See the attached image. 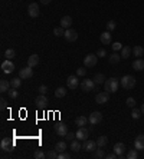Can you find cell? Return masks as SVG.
<instances>
[{"mask_svg":"<svg viewBox=\"0 0 144 159\" xmlns=\"http://www.w3.org/2000/svg\"><path fill=\"white\" fill-rule=\"evenodd\" d=\"M81 89L84 90V92H91V90H94V87H95V82H94V79H85V80H82L81 82Z\"/></svg>","mask_w":144,"mask_h":159,"instance_id":"obj_5","label":"cell"},{"mask_svg":"<svg viewBox=\"0 0 144 159\" xmlns=\"http://www.w3.org/2000/svg\"><path fill=\"white\" fill-rule=\"evenodd\" d=\"M58 155H59V152H58L56 149H52V150H49V152L46 153V156L51 158V159H56L58 158Z\"/></svg>","mask_w":144,"mask_h":159,"instance_id":"obj_39","label":"cell"},{"mask_svg":"<svg viewBox=\"0 0 144 159\" xmlns=\"http://www.w3.org/2000/svg\"><path fill=\"white\" fill-rule=\"evenodd\" d=\"M0 148L4 152H12L13 148H14V143L12 140H9L7 138H4V139H1V142H0Z\"/></svg>","mask_w":144,"mask_h":159,"instance_id":"obj_7","label":"cell"},{"mask_svg":"<svg viewBox=\"0 0 144 159\" xmlns=\"http://www.w3.org/2000/svg\"><path fill=\"white\" fill-rule=\"evenodd\" d=\"M107 143H108V138H107V136H100V138L97 139V145H98V148H104Z\"/></svg>","mask_w":144,"mask_h":159,"instance_id":"obj_32","label":"cell"},{"mask_svg":"<svg viewBox=\"0 0 144 159\" xmlns=\"http://www.w3.org/2000/svg\"><path fill=\"white\" fill-rule=\"evenodd\" d=\"M105 158H107V159H115V158H118V155H117L115 152H112V153H108V155H105Z\"/></svg>","mask_w":144,"mask_h":159,"instance_id":"obj_51","label":"cell"},{"mask_svg":"<svg viewBox=\"0 0 144 159\" xmlns=\"http://www.w3.org/2000/svg\"><path fill=\"white\" fill-rule=\"evenodd\" d=\"M64 37L67 39V42H75V40L78 39V32L77 30H74V29H67Z\"/></svg>","mask_w":144,"mask_h":159,"instance_id":"obj_10","label":"cell"},{"mask_svg":"<svg viewBox=\"0 0 144 159\" xmlns=\"http://www.w3.org/2000/svg\"><path fill=\"white\" fill-rule=\"evenodd\" d=\"M133 53H134V56H135V57H141V56L144 54L143 46H134V47H133Z\"/></svg>","mask_w":144,"mask_h":159,"instance_id":"obj_29","label":"cell"},{"mask_svg":"<svg viewBox=\"0 0 144 159\" xmlns=\"http://www.w3.org/2000/svg\"><path fill=\"white\" fill-rule=\"evenodd\" d=\"M138 156V152H137V149H131L128 153H127V158L128 159H135Z\"/></svg>","mask_w":144,"mask_h":159,"instance_id":"obj_40","label":"cell"},{"mask_svg":"<svg viewBox=\"0 0 144 159\" xmlns=\"http://www.w3.org/2000/svg\"><path fill=\"white\" fill-rule=\"evenodd\" d=\"M41 3H42V4H49L51 0H41Z\"/></svg>","mask_w":144,"mask_h":159,"instance_id":"obj_52","label":"cell"},{"mask_svg":"<svg viewBox=\"0 0 144 159\" xmlns=\"http://www.w3.org/2000/svg\"><path fill=\"white\" fill-rule=\"evenodd\" d=\"M71 149H72L74 152H79V150L82 149V145L79 143V139H74V140L71 142Z\"/></svg>","mask_w":144,"mask_h":159,"instance_id":"obj_25","label":"cell"},{"mask_svg":"<svg viewBox=\"0 0 144 159\" xmlns=\"http://www.w3.org/2000/svg\"><path fill=\"white\" fill-rule=\"evenodd\" d=\"M120 83L124 89H127V90H131L135 83H137V80H135V77L131 76V74H125V76H122L121 79H120Z\"/></svg>","mask_w":144,"mask_h":159,"instance_id":"obj_2","label":"cell"},{"mask_svg":"<svg viewBox=\"0 0 144 159\" xmlns=\"http://www.w3.org/2000/svg\"><path fill=\"white\" fill-rule=\"evenodd\" d=\"M89 123L91 125H98L101 120H102V113L101 112H92L91 115H89Z\"/></svg>","mask_w":144,"mask_h":159,"instance_id":"obj_12","label":"cell"},{"mask_svg":"<svg viewBox=\"0 0 144 159\" xmlns=\"http://www.w3.org/2000/svg\"><path fill=\"white\" fill-rule=\"evenodd\" d=\"M39 92H41L42 95H45V93L48 92V86H45V85H41V86H39Z\"/></svg>","mask_w":144,"mask_h":159,"instance_id":"obj_50","label":"cell"},{"mask_svg":"<svg viewBox=\"0 0 144 159\" xmlns=\"http://www.w3.org/2000/svg\"><path fill=\"white\" fill-rule=\"evenodd\" d=\"M61 26L67 30V29H71V26H72V17L71 16H64L62 19H61Z\"/></svg>","mask_w":144,"mask_h":159,"instance_id":"obj_19","label":"cell"},{"mask_svg":"<svg viewBox=\"0 0 144 159\" xmlns=\"http://www.w3.org/2000/svg\"><path fill=\"white\" fill-rule=\"evenodd\" d=\"M125 149L127 148H125V145H124L122 142H117V143L114 145V149H112V150L118 155V158H124V152H125Z\"/></svg>","mask_w":144,"mask_h":159,"instance_id":"obj_14","label":"cell"},{"mask_svg":"<svg viewBox=\"0 0 144 159\" xmlns=\"http://www.w3.org/2000/svg\"><path fill=\"white\" fill-rule=\"evenodd\" d=\"M22 77L19 76V77H14V79H12L10 80V85H12V87H20V85H22V80H20Z\"/></svg>","mask_w":144,"mask_h":159,"instance_id":"obj_33","label":"cell"},{"mask_svg":"<svg viewBox=\"0 0 144 159\" xmlns=\"http://www.w3.org/2000/svg\"><path fill=\"white\" fill-rule=\"evenodd\" d=\"M55 149L61 153V152H65L68 149V145H67V142H64V140H61V142H58L55 145Z\"/></svg>","mask_w":144,"mask_h":159,"instance_id":"obj_27","label":"cell"},{"mask_svg":"<svg viewBox=\"0 0 144 159\" xmlns=\"http://www.w3.org/2000/svg\"><path fill=\"white\" fill-rule=\"evenodd\" d=\"M69 158H71V155L68 153L67 150H65V152H61V153L58 155V159H69Z\"/></svg>","mask_w":144,"mask_h":159,"instance_id":"obj_47","label":"cell"},{"mask_svg":"<svg viewBox=\"0 0 144 159\" xmlns=\"http://www.w3.org/2000/svg\"><path fill=\"white\" fill-rule=\"evenodd\" d=\"M67 85H68V87L69 89H77L78 87V76H68V79H67Z\"/></svg>","mask_w":144,"mask_h":159,"instance_id":"obj_16","label":"cell"},{"mask_svg":"<svg viewBox=\"0 0 144 159\" xmlns=\"http://www.w3.org/2000/svg\"><path fill=\"white\" fill-rule=\"evenodd\" d=\"M1 70L4 72V73H12L13 70H14V64L12 62L10 59H6L3 63H1Z\"/></svg>","mask_w":144,"mask_h":159,"instance_id":"obj_11","label":"cell"},{"mask_svg":"<svg viewBox=\"0 0 144 159\" xmlns=\"http://www.w3.org/2000/svg\"><path fill=\"white\" fill-rule=\"evenodd\" d=\"M131 52H133V49H131L130 46H122V49H121V57H124V59L130 57Z\"/></svg>","mask_w":144,"mask_h":159,"instance_id":"obj_26","label":"cell"},{"mask_svg":"<svg viewBox=\"0 0 144 159\" xmlns=\"http://www.w3.org/2000/svg\"><path fill=\"white\" fill-rule=\"evenodd\" d=\"M115 26H117V24H115V21H114V20L108 21V23H107V30H108V32L114 30V29H115Z\"/></svg>","mask_w":144,"mask_h":159,"instance_id":"obj_44","label":"cell"},{"mask_svg":"<svg viewBox=\"0 0 144 159\" xmlns=\"http://www.w3.org/2000/svg\"><path fill=\"white\" fill-rule=\"evenodd\" d=\"M19 76H20L22 79H29V77H32V76H33V69H32L30 66H26V67L20 69Z\"/></svg>","mask_w":144,"mask_h":159,"instance_id":"obj_15","label":"cell"},{"mask_svg":"<svg viewBox=\"0 0 144 159\" xmlns=\"http://www.w3.org/2000/svg\"><path fill=\"white\" fill-rule=\"evenodd\" d=\"M98 62V56L97 54H87L85 56V59H84V64H85V67H94L95 64Z\"/></svg>","mask_w":144,"mask_h":159,"instance_id":"obj_3","label":"cell"},{"mask_svg":"<svg viewBox=\"0 0 144 159\" xmlns=\"http://www.w3.org/2000/svg\"><path fill=\"white\" fill-rule=\"evenodd\" d=\"M105 54H107L105 49H98V52H97V56H98V57H104Z\"/></svg>","mask_w":144,"mask_h":159,"instance_id":"obj_49","label":"cell"},{"mask_svg":"<svg viewBox=\"0 0 144 159\" xmlns=\"http://www.w3.org/2000/svg\"><path fill=\"white\" fill-rule=\"evenodd\" d=\"M64 96H67V89L61 86V87H58L55 90V97H59V99H61V97H64Z\"/></svg>","mask_w":144,"mask_h":159,"instance_id":"obj_30","label":"cell"},{"mask_svg":"<svg viewBox=\"0 0 144 159\" xmlns=\"http://www.w3.org/2000/svg\"><path fill=\"white\" fill-rule=\"evenodd\" d=\"M134 148L137 150H144V135H138L134 142Z\"/></svg>","mask_w":144,"mask_h":159,"instance_id":"obj_18","label":"cell"},{"mask_svg":"<svg viewBox=\"0 0 144 159\" xmlns=\"http://www.w3.org/2000/svg\"><path fill=\"white\" fill-rule=\"evenodd\" d=\"M97 142H94V140H89V139H87V140H84V143H82V149H85L87 152H94L95 149H97Z\"/></svg>","mask_w":144,"mask_h":159,"instance_id":"obj_13","label":"cell"},{"mask_svg":"<svg viewBox=\"0 0 144 159\" xmlns=\"http://www.w3.org/2000/svg\"><path fill=\"white\" fill-rule=\"evenodd\" d=\"M7 93H9V96H10L12 99H16V97L19 96V92H17L16 87H10V89L7 90Z\"/></svg>","mask_w":144,"mask_h":159,"instance_id":"obj_37","label":"cell"},{"mask_svg":"<svg viewBox=\"0 0 144 159\" xmlns=\"http://www.w3.org/2000/svg\"><path fill=\"white\" fill-rule=\"evenodd\" d=\"M68 132H69V130H68V126L65 125V123L59 122V123H56V125H55V133L58 135V136L64 138V136H67Z\"/></svg>","mask_w":144,"mask_h":159,"instance_id":"obj_4","label":"cell"},{"mask_svg":"<svg viewBox=\"0 0 144 159\" xmlns=\"http://www.w3.org/2000/svg\"><path fill=\"white\" fill-rule=\"evenodd\" d=\"M88 122H89L88 117H85V116H78L77 119H75V123H77V126H85Z\"/></svg>","mask_w":144,"mask_h":159,"instance_id":"obj_28","label":"cell"},{"mask_svg":"<svg viewBox=\"0 0 144 159\" xmlns=\"http://www.w3.org/2000/svg\"><path fill=\"white\" fill-rule=\"evenodd\" d=\"M36 64H39V56H38V54H30V56L27 57V66L35 67Z\"/></svg>","mask_w":144,"mask_h":159,"instance_id":"obj_22","label":"cell"},{"mask_svg":"<svg viewBox=\"0 0 144 159\" xmlns=\"http://www.w3.org/2000/svg\"><path fill=\"white\" fill-rule=\"evenodd\" d=\"M100 40L102 44H110L111 43V33L107 30V32H104V33H101V36H100Z\"/></svg>","mask_w":144,"mask_h":159,"instance_id":"obj_21","label":"cell"},{"mask_svg":"<svg viewBox=\"0 0 144 159\" xmlns=\"http://www.w3.org/2000/svg\"><path fill=\"white\" fill-rule=\"evenodd\" d=\"M110 100V93L108 92H100L98 95L95 96V102L98 105H105Z\"/></svg>","mask_w":144,"mask_h":159,"instance_id":"obj_6","label":"cell"},{"mask_svg":"<svg viewBox=\"0 0 144 159\" xmlns=\"http://www.w3.org/2000/svg\"><path fill=\"white\" fill-rule=\"evenodd\" d=\"M45 156H46V153H43L42 150H35V153H33L35 159H43Z\"/></svg>","mask_w":144,"mask_h":159,"instance_id":"obj_41","label":"cell"},{"mask_svg":"<svg viewBox=\"0 0 144 159\" xmlns=\"http://www.w3.org/2000/svg\"><path fill=\"white\" fill-rule=\"evenodd\" d=\"M121 49H122V44L120 42L112 43V50H114V52H118V50H121Z\"/></svg>","mask_w":144,"mask_h":159,"instance_id":"obj_43","label":"cell"},{"mask_svg":"<svg viewBox=\"0 0 144 159\" xmlns=\"http://www.w3.org/2000/svg\"><path fill=\"white\" fill-rule=\"evenodd\" d=\"M87 74V69L85 67H78L77 69V76H85Z\"/></svg>","mask_w":144,"mask_h":159,"instance_id":"obj_46","label":"cell"},{"mask_svg":"<svg viewBox=\"0 0 144 159\" xmlns=\"http://www.w3.org/2000/svg\"><path fill=\"white\" fill-rule=\"evenodd\" d=\"M125 103H127L128 107H131V109H133V107H135V99H134V97H128Z\"/></svg>","mask_w":144,"mask_h":159,"instance_id":"obj_42","label":"cell"},{"mask_svg":"<svg viewBox=\"0 0 144 159\" xmlns=\"http://www.w3.org/2000/svg\"><path fill=\"white\" fill-rule=\"evenodd\" d=\"M118 86H120V80L117 77H111V79H107L105 83H104V87H105V92L108 93H115L118 90Z\"/></svg>","mask_w":144,"mask_h":159,"instance_id":"obj_1","label":"cell"},{"mask_svg":"<svg viewBox=\"0 0 144 159\" xmlns=\"http://www.w3.org/2000/svg\"><path fill=\"white\" fill-rule=\"evenodd\" d=\"M27 14L30 17H38L41 14V10H39V4L38 3H30L29 7H27Z\"/></svg>","mask_w":144,"mask_h":159,"instance_id":"obj_8","label":"cell"},{"mask_svg":"<svg viewBox=\"0 0 144 159\" xmlns=\"http://www.w3.org/2000/svg\"><path fill=\"white\" fill-rule=\"evenodd\" d=\"M16 56V52H14V49H7L6 52H4V57H7V59H13Z\"/></svg>","mask_w":144,"mask_h":159,"instance_id":"obj_38","label":"cell"},{"mask_svg":"<svg viewBox=\"0 0 144 159\" xmlns=\"http://www.w3.org/2000/svg\"><path fill=\"white\" fill-rule=\"evenodd\" d=\"M121 60V56L120 54H117V53H112L110 56V59H108V62H110L111 64H115V63H118Z\"/></svg>","mask_w":144,"mask_h":159,"instance_id":"obj_31","label":"cell"},{"mask_svg":"<svg viewBox=\"0 0 144 159\" xmlns=\"http://www.w3.org/2000/svg\"><path fill=\"white\" fill-rule=\"evenodd\" d=\"M75 135H77V139H79V140H87L89 136V132L85 126H79Z\"/></svg>","mask_w":144,"mask_h":159,"instance_id":"obj_9","label":"cell"},{"mask_svg":"<svg viewBox=\"0 0 144 159\" xmlns=\"http://www.w3.org/2000/svg\"><path fill=\"white\" fill-rule=\"evenodd\" d=\"M6 107H7V100H6V99H1V100H0V109L4 110Z\"/></svg>","mask_w":144,"mask_h":159,"instance_id":"obj_48","label":"cell"},{"mask_svg":"<svg viewBox=\"0 0 144 159\" xmlns=\"http://www.w3.org/2000/svg\"><path fill=\"white\" fill-rule=\"evenodd\" d=\"M92 79H94L95 85H101V83H105V80H107V79H105V76H104L102 73H97L95 76H94V77H92Z\"/></svg>","mask_w":144,"mask_h":159,"instance_id":"obj_24","label":"cell"},{"mask_svg":"<svg viewBox=\"0 0 144 159\" xmlns=\"http://www.w3.org/2000/svg\"><path fill=\"white\" fill-rule=\"evenodd\" d=\"M35 103H36V106H38V107H45V106L48 105V97L41 93V95L35 99Z\"/></svg>","mask_w":144,"mask_h":159,"instance_id":"obj_17","label":"cell"},{"mask_svg":"<svg viewBox=\"0 0 144 159\" xmlns=\"http://www.w3.org/2000/svg\"><path fill=\"white\" fill-rule=\"evenodd\" d=\"M133 69L134 70H137V72H141L144 70V59H135L133 62Z\"/></svg>","mask_w":144,"mask_h":159,"instance_id":"obj_20","label":"cell"},{"mask_svg":"<svg viewBox=\"0 0 144 159\" xmlns=\"http://www.w3.org/2000/svg\"><path fill=\"white\" fill-rule=\"evenodd\" d=\"M141 112H143V115H144V103L141 105Z\"/></svg>","mask_w":144,"mask_h":159,"instance_id":"obj_53","label":"cell"},{"mask_svg":"<svg viewBox=\"0 0 144 159\" xmlns=\"http://www.w3.org/2000/svg\"><path fill=\"white\" fill-rule=\"evenodd\" d=\"M65 138H67V140H68V142H72L74 139L77 138V135H75L74 132H68V133H67V136H65Z\"/></svg>","mask_w":144,"mask_h":159,"instance_id":"obj_45","label":"cell"},{"mask_svg":"<svg viewBox=\"0 0 144 159\" xmlns=\"http://www.w3.org/2000/svg\"><path fill=\"white\" fill-rule=\"evenodd\" d=\"M10 87H12L10 82H7V80H4V79H1V80H0V92H1V93L7 92Z\"/></svg>","mask_w":144,"mask_h":159,"instance_id":"obj_23","label":"cell"},{"mask_svg":"<svg viewBox=\"0 0 144 159\" xmlns=\"http://www.w3.org/2000/svg\"><path fill=\"white\" fill-rule=\"evenodd\" d=\"M94 158H105V153H104V149L98 148L94 150Z\"/></svg>","mask_w":144,"mask_h":159,"instance_id":"obj_36","label":"cell"},{"mask_svg":"<svg viewBox=\"0 0 144 159\" xmlns=\"http://www.w3.org/2000/svg\"><path fill=\"white\" fill-rule=\"evenodd\" d=\"M54 34H55L56 37H59V36H64V34H65V29H64L62 26L55 27V29H54Z\"/></svg>","mask_w":144,"mask_h":159,"instance_id":"obj_35","label":"cell"},{"mask_svg":"<svg viewBox=\"0 0 144 159\" xmlns=\"http://www.w3.org/2000/svg\"><path fill=\"white\" fill-rule=\"evenodd\" d=\"M143 115L141 109H137V107H133V112H131V117L133 119H140V116Z\"/></svg>","mask_w":144,"mask_h":159,"instance_id":"obj_34","label":"cell"}]
</instances>
